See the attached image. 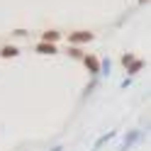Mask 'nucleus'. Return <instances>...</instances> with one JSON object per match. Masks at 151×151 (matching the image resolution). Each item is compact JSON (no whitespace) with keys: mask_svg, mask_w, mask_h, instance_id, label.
<instances>
[{"mask_svg":"<svg viewBox=\"0 0 151 151\" xmlns=\"http://www.w3.org/2000/svg\"><path fill=\"white\" fill-rule=\"evenodd\" d=\"M68 39H71L73 44H86V42L93 39V32H71Z\"/></svg>","mask_w":151,"mask_h":151,"instance_id":"1","label":"nucleus"},{"mask_svg":"<svg viewBox=\"0 0 151 151\" xmlns=\"http://www.w3.org/2000/svg\"><path fill=\"white\" fill-rule=\"evenodd\" d=\"M83 61H86V68H88V71H93V73L100 71V63L95 61V56H83Z\"/></svg>","mask_w":151,"mask_h":151,"instance_id":"2","label":"nucleus"},{"mask_svg":"<svg viewBox=\"0 0 151 151\" xmlns=\"http://www.w3.org/2000/svg\"><path fill=\"white\" fill-rule=\"evenodd\" d=\"M37 51H39V54H54L56 49H54V44H49V42H42L39 46H37Z\"/></svg>","mask_w":151,"mask_h":151,"instance_id":"3","label":"nucleus"},{"mask_svg":"<svg viewBox=\"0 0 151 151\" xmlns=\"http://www.w3.org/2000/svg\"><path fill=\"white\" fill-rule=\"evenodd\" d=\"M0 56H3V59H10V56H17V49H15V46H3Z\"/></svg>","mask_w":151,"mask_h":151,"instance_id":"4","label":"nucleus"},{"mask_svg":"<svg viewBox=\"0 0 151 151\" xmlns=\"http://www.w3.org/2000/svg\"><path fill=\"white\" fill-rule=\"evenodd\" d=\"M42 39H44V42H49V44H54L56 39H59V32H54V29H51V32H44V34H42Z\"/></svg>","mask_w":151,"mask_h":151,"instance_id":"5","label":"nucleus"},{"mask_svg":"<svg viewBox=\"0 0 151 151\" xmlns=\"http://www.w3.org/2000/svg\"><path fill=\"white\" fill-rule=\"evenodd\" d=\"M141 66H144L141 61H132V63H129V73H137V71L141 68Z\"/></svg>","mask_w":151,"mask_h":151,"instance_id":"6","label":"nucleus"},{"mask_svg":"<svg viewBox=\"0 0 151 151\" xmlns=\"http://www.w3.org/2000/svg\"><path fill=\"white\" fill-rule=\"evenodd\" d=\"M132 61H134V56H132V54H127V56H124V59H122V63H124V66H129Z\"/></svg>","mask_w":151,"mask_h":151,"instance_id":"7","label":"nucleus"}]
</instances>
